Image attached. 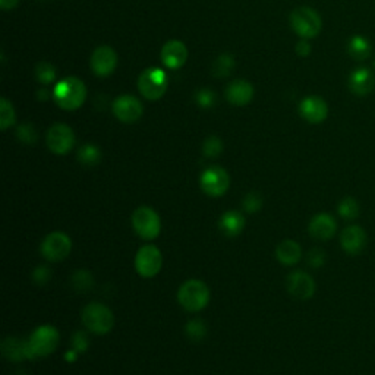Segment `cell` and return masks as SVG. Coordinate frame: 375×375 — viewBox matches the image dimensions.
Here are the masks:
<instances>
[{
	"label": "cell",
	"mask_w": 375,
	"mask_h": 375,
	"mask_svg": "<svg viewBox=\"0 0 375 375\" xmlns=\"http://www.w3.org/2000/svg\"><path fill=\"white\" fill-rule=\"evenodd\" d=\"M71 342H72V349H75L79 353L87 352L88 346H90V340H88V336H87L86 331H77L75 335L72 336Z\"/></svg>",
	"instance_id": "cell-37"
},
{
	"label": "cell",
	"mask_w": 375,
	"mask_h": 375,
	"mask_svg": "<svg viewBox=\"0 0 375 375\" xmlns=\"http://www.w3.org/2000/svg\"><path fill=\"white\" fill-rule=\"evenodd\" d=\"M242 207L246 213H257L262 207V198L258 192H249L242 200Z\"/></svg>",
	"instance_id": "cell-32"
},
{
	"label": "cell",
	"mask_w": 375,
	"mask_h": 375,
	"mask_svg": "<svg viewBox=\"0 0 375 375\" xmlns=\"http://www.w3.org/2000/svg\"><path fill=\"white\" fill-rule=\"evenodd\" d=\"M359 202L353 197H344L337 205V214L347 221H352L359 216Z\"/></svg>",
	"instance_id": "cell-26"
},
{
	"label": "cell",
	"mask_w": 375,
	"mask_h": 375,
	"mask_svg": "<svg viewBox=\"0 0 375 375\" xmlns=\"http://www.w3.org/2000/svg\"><path fill=\"white\" fill-rule=\"evenodd\" d=\"M299 113L308 123L318 125V123H323L327 119L328 106L321 97L311 95L301 102Z\"/></svg>",
	"instance_id": "cell-17"
},
{
	"label": "cell",
	"mask_w": 375,
	"mask_h": 375,
	"mask_svg": "<svg viewBox=\"0 0 375 375\" xmlns=\"http://www.w3.org/2000/svg\"><path fill=\"white\" fill-rule=\"evenodd\" d=\"M102 160V151L100 148L94 144H86L84 147H81L78 151V161L81 164L87 166V168H93L97 166Z\"/></svg>",
	"instance_id": "cell-25"
},
{
	"label": "cell",
	"mask_w": 375,
	"mask_h": 375,
	"mask_svg": "<svg viewBox=\"0 0 375 375\" xmlns=\"http://www.w3.org/2000/svg\"><path fill=\"white\" fill-rule=\"evenodd\" d=\"M197 102H198V104L201 107H213V104L216 102L214 93L213 91H208V90H201L197 94Z\"/></svg>",
	"instance_id": "cell-38"
},
{
	"label": "cell",
	"mask_w": 375,
	"mask_h": 375,
	"mask_svg": "<svg viewBox=\"0 0 375 375\" xmlns=\"http://www.w3.org/2000/svg\"><path fill=\"white\" fill-rule=\"evenodd\" d=\"M254 97V88L248 81L236 79L226 90V99L234 106H246Z\"/></svg>",
	"instance_id": "cell-22"
},
{
	"label": "cell",
	"mask_w": 375,
	"mask_h": 375,
	"mask_svg": "<svg viewBox=\"0 0 375 375\" xmlns=\"http://www.w3.org/2000/svg\"><path fill=\"white\" fill-rule=\"evenodd\" d=\"M138 90L147 100H159L168 90V75L160 67H150L138 78Z\"/></svg>",
	"instance_id": "cell-8"
},
{
	"label": "cell",
	"mask_w": 375,
	"mask_h": 375,
	"mask_svg": "<svg viewBox=\"0 0 375 375\" xmlns=\"http://www.w3.org/2000/svg\"><path fill=\"white\" fill-rule=\"evenodd\" d=\"M210 289L198 279L186 280L177 290V302L188 312L202 311L210 302Z\"/></svg>",
	"instance_id": "cell-3"
},
{
	"label": "cell",
	"mask_w": 375,
	"mask_h": 375,
	"mask_svg": "<svg viewBox=\"0 0 375 375\" xmlns=\"http://www.w3.org/2000/svg\"><path fill=\"white\" fill-rule=\"evenodd\" d=\"M13 123H15V110L6 99H2L0 100V128L6 131Z\"/></svg>",
	"instance_id": "cell-29"
},
{
	"label": "cell",
	"mask_w": 375,
	"mask_h": 375,
	"mask_svg": "<svg viewBox=\"0 0 375 375\" xmlns=\"http://www.w3.org/2000/svg\"><path fill=\"white\" fill-rule=\"evenodd\" d=\"M54 100L63 110H77L86 102L87 88L84 82L75 77H67L54 87Z\"/></svg>",
	"instance_id": "cell-2"
},
{
	"label": "cell",
	"mask_w": 375,
	"mask_h": 375,
	"mask_svg": "<svg viewBox=\"0 0 375 375\" xmlns=\"http://www.w3.org/2000/svg\"><path fill=\"white\" fill-rule=\"evenodd\" d=\"M31 276H33V282L37 286H45L51 279V269L47 266V264H41V266L34 269Z\"/></svg>",
	"instance_id": "cell-33"
},
{
	"label": "cell",
	"mask_w": 375,
	"mask_h": 375,
	"mask_svg": "<svg viewBox=\"0 0 375 375\" xmlns=\"http://www.w3.org/2000/svg\"><path fill=\"white\" fill-rule=\"evenodd\" d=\"M78 353H79V352H77L75 349H72L71 352H66L65 358H66V360H67V362H75V360H77V358H78Z\"/></svg>",
	"instance_id": "cell-41"
},
{
	"label": "cell",
	"mask_w": 375,
	"mask_h": 375,
	"mask_svg": "<svg viewBox=\"0 0 375 375\" xmlns=\"http://www.w3.org/2000/svg\"><path fill=\"white\" fill-rule=\"evenodd\" d=\"M132 228L135 233L144 241L156 239L161 232V220L157 212L151 207L141 205L138 207L132 214Z\"/></svg>",
	"instance_id": "cell-6"
},
{
	"label": "cell",
	"mask_w": 375,
	"mask_h": 375,
	"mask_svg": "<svg viewBox=\"0 0 375 375\" xmlns=\"http://www.w3.org/2000/svg\"><path fill=\"white\" fill-rule=\"evenodd\" d=\"M17 136H18V140L21 143H24V144L37 143V132H35V129L31 127L30 123L21 125V127L18 128V131H17Z\"/></svg>",
	"instance_id": "cell-35"
},
{
	"label": "cell",
	"mask_w": 375,
	"mask_h": 375,
	"mask_svg": "<svg viewBox=\"0 0 375 375\" xmlns=\"http://www.w3.org/2000/svg\"><path fill=\"white\" fill-rule=\"evenodd\" d=\"M84 327L97 336L109 335L115 327V314L107 305L100 302H91L81 312Z\"/></svg>",
	"instance_id": "cell-1"
},
{
	"label": "cell",
	"mask_w": 375,
	"mask_h": 375,
	"mask_svg": "<svg viewBox=\"0 0 375 375\" xmlns=\"http://www.w3.org/2000/svg\"><path fill=\"white\" fill-rule=\"evenodd\" d=\"M296 53L302 58H307L308 54L311 53V46H310V43L307 40L303 38L302 41H299V43L296 45Z\"/></svg>",
	"instance_id": "cell-39"
},
{
	"label": "cell",
	"mask_w": 375,
	"mask_h": 375,
	"mask_svg": "<svg viewBox=\"0 0 375 375\" xmlns=\"http://www.w3.org/2000/svg\"><path fill=\"white\" fill-rule=\"evenodd\" d=\"M47 147L58 156H65L75 145V134L71 127L65 123H56L49 129L46 136Z\"/></svg>",
	"instance_id": "cell-11"
},
{
	"label": "cell",
	"mask_w": 375,
	"mask_h": 375,
	"mask_svg": "<svg viewBox=\"0 0 375 375\" xmlns=\"http://www.w3.org/2000/svg\"><path fill=\"white\" fill-rule=\"evenodd\" d=\"M326 253L321 248H312L311 251L307 254V262L308 266L312 269H321L326 264Z\"/></svg>",
	"instance_id": "cell-34"
},
{
	"label": "cell",
	"mask_w": 375,
	"mask_h": 375,
	"mask_svg": "<svg viewBox=\"0 0 375 375\" xmlns=\"http://www.w3.org/2000/svg\"><path fill=\"white\" fill-rule=\"evenodd\" d=\"M185 333H186V336L191 340L201 342L207 336V326H205V323L202 321V319H200V318L191 319V321H188L186 326H185Z\"/></svg>",
	"instance_id": "cell-27"
},
{
	"label": "cell",
	"mask_w": 375,
	"mask_h": 375,
	"mask_svg": "<svg viewBox=\"0 0 375 375\" xmlns=\"http://www.w3.org/2000/svg\"><path fill=\"white\" fill-rule=\"evenodd\" d=\"M276 258L286 267L296 266L302 258V248L296 241L285 239L276 248Z\"/></svg>",
	"instance_id": "cell-23"
},
{
	"label": "cell",
	"mask_w": 375,
	"mask_h": 375,
	"mask_svg": "<svg viewBox=\"0 0 375 375\" xmlns=\"http://www.w3.org/2000/svg\"><path fill=\"white\" fill-rule=\"evenodd\" d=\"M35 77L41 84H50L56 78V69L47 62H41L35 67Z\"/></svg>",
	"instance_id": "cell-31"
},
{
	"label": "cell",
	"mask_w": 375,
	"mask_h": 375,
	"mask_svg": "<svg viewBox=\"0 0 375 375\" xmlns=\"http://www.w3.org/2000/svg\"><path fill=\"white\" fill-rule=\"evenodd\" d=\"M246 225V218L241 212L230 210L225 214H221L218 220V229L228 238H234L244 232Z\"/></svg>",
	"instance_id": "cell-21"
},
{
	"label": "cell",
	"mask_w": 375,
	"mask_h": 375,
	"mask_svg": "<svg viewBox=\"0 0 375 375\" xmlns=\"http://www.w3.org/2000/svg\"><path fill=\"white\" fill-rule=\"evenodd\" d=\"M287 292L299 301H308L315 295L317 283L312 277L302 270H296L287 276Z\"/></svg>",
	"instance_id": "cell-12"
},
{
	"label": "cell",
	"mask_w": 375,
	"mask_h": 375,
	"mask_svg": "<svg viewBox=\"0 0 375 375\" xmlns=\"http://www.w3.org/2000/svg\"><path fill=\"white\" fill-rule=\"evenodd\" d=\"M367 232L358 225L347 226L340 234V245L347 255H359L367 248Z\"/></svg>",
	"instance_id": "cell-13"
},
{
	"label": "cell",
	"mask_w": 375,
	"mask_h": 375,
	"mask_svg": "<svg viewBox=\"0 0 375 375\" xmlns=\"http://www.w3.org/2000/svg\"><path fill=\"white\" fill-rule=\"evenodd\" d=\"M72 241L63 232H51L40 245V253L49 262H59L71 255Z\"/></svg>",
	"instance_id": "cell-7"
},
{
	"label": "cell",
	"mask_w": 375,
	"mask_h": 375,
	"mask_svg": "<svg viewBox=\"0 0 375 375\" xmlns=\"http://www.w3.org/2000/svg\"><path fill=\"white\" fill-rule=\"evenodd\" d=\"M372 65H374V67H375V58H374V62H372Z\"/></svg>",
	"instance_id": "cell-42"
},
{
	"label": "cell",
	"mask_w": 375,
	"mask_h": 375,
	"mask_svg": "<svg viewBox=\"0 0 375 375\" xmlns=\"http://www.w3.org/2000/svg\"><path fill=\"white\" fill-rule=\"evenodd\" d=\"M234 62L233 58L229 56V54H223V56H220L217 59V62L214 63V74L217 77H225L230 72V69L233 67Z\"/></svg>",
	"instance_id": "cell-36"
},
{
	"label": "cell",
	"mask_w": 375,
	"mask_h": 375,
	"mask_svg": "<svg viewBox=\"0 0 375 375\" xmlns=\"http://www.w3.org/2000/svg\"><path fill=\"white\" fill-rule=\"evenodd\" d=\"M349 90L358 97H367L375 88V75L369 67H356L347 79Z\"/></svg>",
	"instance_id": "cell-18"
},
{
	"label": "cell",
	"mask_w": 375,
	"mask_h": 375,
	"mask_svg": "<svg viewBox=\"0 0 375 375\" xmlns=\"http://www.w3.org/2000/svg\"><path fill=\"white\" fill-rule=\"evenodd\" d=\"M59 340H61V336L56 327L49 326V324L37 327L31 333V336L29 339V346H30L33 359H40V358H46L51 355L58 349Z\"/></svg>",
	"instance_id": "cell-5"
},
{
	"label": "cell",
	"mask_w": 375,
	"mask_h": 375,
	"mask_svg": "<svg viewBox=\"0 0 375 375\" xmlns=\"http://www.w3.org/2000/svg\"><path fill=\"white\" fill-rule=\"evenodd\" d=\"M289 21L294 31L305 40L315 38L323 29V21L319 13L308 6L296 8L290 13Z\"/></svg>",
	"instance_id": "cell-4"
},
{
	"label": "cell",
	"mask_w": 375,
	"mask_h": 375,
	"mask_svg": "<svg viewBox=\"0 0 375 375\" xmlns=\"http://www.w3.org/2000/svg\"><path fill=\"white\" fill-rule=\"evenodd\" d=\"M337 230V221L328 213H318L315 214L308 226V232L311 234V238L317 241H330L333 236L336 234Z\"/></svg>",
	"instance_id": "cell-16"
},
{
	"label": "cell",
	"mask_w": 375,
	"mask_h": 375,
	"mask_svg": "<svg viewBox=\"0 0 375 375\" xmlns=\"http://www.w3.org/2000/svg\"><path fill=\"white\" fill-rule=\"evenodd\" d=\"M188 59V49L182 41L172 40L161 49V61L169 69H179Z\"/></svg>",
	"instance_id": "cell-19"
},
{
	"label": "cell",
	"mask_w": 375,
	"mask_h": 375,
	"mask_svg": "<svg viewBox=\"0 0 375 375\" xmlns=\"http://www.w3.org/2000/svg\"><path fill=\"white\" fill-rule=\"evenodd\" d=\"M163 269V254L156 245H144L135 255V270L144 279H152Z\"/></svg>",
	"instance_id": "cell-9"
},
{
	"label": "cell",
	"mask_w": 375,
	"mask_h": 375,
	"mask_svg": "<svg viewBox=\"0 0 375 375\" xmlns=\"http://www.w3.org/2000/svg\"><path fill=\"white\" fill-rule=\"evenodd\" d=\"M2 353L10 362H22V360H33L29 340L18 337H6L2 342Z\"/></svg>",
	"instance_id": "cell-20"
},
{
	"label": "cell",
	"mask_w": 375,
	"mask_h": 375,
	"mask_svg": "<svg viewBox=\"0 0 375 375\" xmlns=\"http://www.w3.org/2000/svg\"><path fill=\"white\" fill-rule=\"evenodd\" d=\"M72 285L78 292H88L94 285V277L88 270H78L72 276Z\"/></svg>",
	"instance_id": "cell-28"
},
{
	"label": "cell",
	"mask_w": 375,
	"mask_h": 375,
	"mask_svg": "<svg viewBox=\"0 0 375 375\" xmlns=\"http://www.w3.org/2000/svg\"><path fill=\"white\" fill-rule=\"evenodd\" d=\"M19 0H0V6H2V9L5 10H9V9H13L17 5H18Z\"/></svg>",
	"instance_id": "cell-40"
},
{
	"label": "cell",
	"mask_w": 375,
	"mask_h": 375,
	"mask_svg": "<svg viewBox=\"0 0 375 375\" xmlns=\"http://www.w3.org/2000/svg\"><path fill=\"white\" fill-rule=\"evenodd\" d=\"M347 53L355 61H367L372 53L371 41L364 35H353L347 43Z\"/></svg>",
	"instance_id": "cell-24"
},
{
	"label": "cell",
	"mask_w": 375,
	"mask_h": 375,
	"mask_svg": "<svg viewBox=\"0 0 375 375\" xmlns=\"http://www.w3.org/2000/svg\"><path fill=\"white\" fill-rule=\"evenodd\" d=\"M200 186L208 197H223L230 186L229 173L223 168H220V166L207 168L200 176Z\"/></svg>",
	"instance_id": "cell-10"
},
{
	"label": "cell",
	"mask_w": 375,
	"mask_h": 375,
	"mask_svg": "<svg viewBox=\"0 0 375 375\" xmlns=\"http://www.w3.org/2000/svg\"><path fill=\"white\" fill-rule=\"evenodd\" d=\"M118 65V54L110 46L97 47L91 56V69L97 77H109Z\"/></svg>",
	"instance_id": "cell-15"
},
{
	"label": "cell",
	"mask_w": 375,
	"mask_h": 375,
	"mask_svg": "<svg viewBox=\"0 0 375 375\" xmlns=\"http://www.w3.org/2000/svg\"><path fill=\"white\" fill-rule=\"evenodd\" d=\"M202 151L205 157L216 159L221 154V151H223V143H221V140L217 136H208L202 145Z\"/></svg>",
	"instance_id": "cell-30"
},
{
	"label": "cell",
	"mask_w": 375,
	"mask_h": 375,
	"mask_svg": "<svg viewBox=\"0 0 375 375\" xmlns=\"http://www.w3.org/2000/svg\"><path fill=\"white\" fill-rule=\"evenodd\" d=\"M143 104L134 95H120L113 103V113L123 123H134L143 116Z\"/></svg>",
	"instance_id": "cell-14"
}]
</instances>
